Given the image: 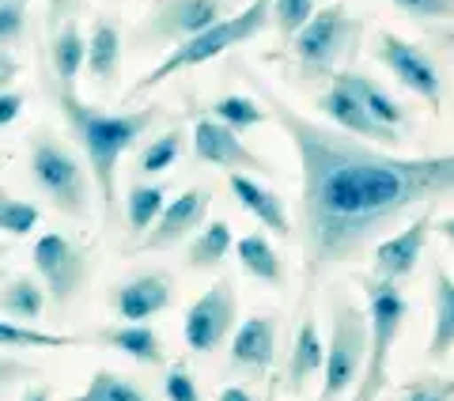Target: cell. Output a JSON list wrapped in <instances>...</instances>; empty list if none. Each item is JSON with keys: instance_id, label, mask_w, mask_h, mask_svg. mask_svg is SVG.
Listing matches in <instances>:
<instances>
[{"instance_id": "1", "label": "cell", "mask_w": 454, "mask_h": 401, "mask_svg": "<svg viewBox=\"0 0 454 401\" xmlns=\"http://www.w3.org/2000/svg\"><path fill=\"white\" fill-rule=\"evenodd\" d=\"M250 80L300 160V232H303V292L295 314L310 311L318 284L352 265L364 250L387 239L390 227L413 208H435L454 197V152L443 155H394L387 148L340 133L307 118L280 91H273L247 65Z\"/></svg>"}, {"instance_id": "2", "label": "cell", "mask_w": 454, "mask_h": 401, "mask_svg": "<svg viewBox=\"0 0 454 401\" xmlns=\"http://www.w3.org/2000/svg\"><path fill=\"white\" fill-rule=\"evenodd\" d=\"M38 76H42V88H46L50 103L61 110L68 137L76 140V148L83 152V160L91 167V182H95L98 205H103V227H110L114 216H118V163H121V155L129 148H137L160 122H167V110L160 103H148L140 110L110 114L103 106L88 103V98H80L76 88H68V83L57 80L53 68L46 65V53H42Z\"/></svg>"}, {"instance_id": "3", "label": "cell", "mask_w": 454, "mask_h": 401, "mask_svg": "<svg viewBox=\"0 0 454 401\" xmlns=\"http://www.w3.org/2000/svg\"><path fill=\"white\" fill-rule=\"evenodd\" d=\"M367 31V20L352 16L345 0H333V4L318 8L315 16L307 20V27L295 35L288 46H284V61H288L292 76L310 83H330L337 73L352 68L360 53V38Z\"/></svg>"}, {"instance_id": "4", "label": "cell", "mask_w": 454, "mask_h": 401, "mask_svg": "<svg viewBox=\"0 0 454 401\" xmlns=\"http://www.w3.org/2000/svg\"><path fill=\"white\" fill-rule=\"evenodd\" d=\"M27 175L31 185L61 212L65 220H91V175L76 148L61 140V133H53L50 125L31 129L27 137Z\"/></svg>"}, {"instance_id": "5", "label": "cell", "mask_w": 454, "mask_h": 401, "mask_svg": "<svg viewBox=\"0 0 454 401\" xmlns=\"http://www.w3.org/2000/svg\"><path fill=\"white\" fill-rule=\"evenodd\" d=\"M269 27H273V0H250L247 8H239L235 16H227L223 23L208 27L205 35H197V38H190V42H182V46L167 50L163 61L155 65V68H148V73L140 76L129 91H125V98L133 103V98L148 95L152 88H160V83L182 76L186 68L208 65L212 57H220V53H227V50L243 46V42H250V38H258L262 31H269Z\"/></svg>"}, {"instance_id": "6", "label": "cell", "mask_w": 454, "mask_h": 401, "mask_svg": "<svg viewBox=\"0 0 454 401\" xmlns=\"http://www.w3.org/2000/svg\"><path fill=\"white\" fill-rule=\"evenodd\" d=\"M367 295V360L348 401H379L390 386V352L409 322V299L402 284L356 277Z\"/></svg>"}, {"instance_id": "7", "label": "cell", "mask_w": 454, "mask_h": 401, "mask_svg": "<svg viewBox=\"0 0 454 401\" xmlns=\"http://www.w3.org/2000/svg\"><path fill=\"white\" fill-rule=\"evenodd\" d=\"M235 0H152L145 20L133 27L129 46L140 53L175 50L182 42L205 35L208 27L235 16Z\"/></svg>"}, {"instance_id": "8", "label": "cell", "mask_w": 454, "mask_h": 401, "mask_svg": "<svg viewBox=\"0 0 454 401\" xmlns=\"http://www.w3.org/2000/svg\"><path fill=\"white\" fill-rule=\"evenodd\" d=\"M367 360V311L348 295H330V345L318 382V401H340L356 390Z\"/></svg>"}, {"instance_id": "9", "label": "cell", "mask_w": 454, "mask_h": 401, "mask_svg": "<svg viewBox=\"0 0 454 401\" xmlns=\"http://www.w3.org/2000/svg\"><path fill=\"white\" fill-rule=\"evenodd\" d=\"M31 265H35V273L42 280V288H46V295H50L53 314H65L68 307H73L76 295L88 288V280L95 273L91 250L83 247V242L61 235V232L38 235L35 250H31Z\"/></svg>"}, {"instance_id": "10", "label": "cell", "mask_w": 454, "mask_h": 401, "mask_svg": "<svg viewBox=\"0 0 454 401\" xmlns=\"http://www.w3.org/2000/svg\"><path fill=\"white\" fill-rule=\"evenodd\" d=\"M372 53L405 91H413L417 98L428 103L432 114H439V106H443V76H439L435 57L424 50L420 42H409V38L394 35V31H379Z\"/></svg>"}, {"instance_id": "11", "label": "cell", "mask_w": 454, "mask_h": 401, "mask_svg": "<svg viewBox=\"0 0 454 401\" xmlns=\"http://www.w3.org/2000/svg\"><path fill=\"white\" fill-rule=\"evenodd\" d=\"M239 318V295H235V284L220 277L205 295L193 299V307L186 311V322H182V337H186L190 352L197 356H208L216 352L235 329Z\"/></svg>"}, {"instance_id": "12", "label": "cell", "mask_w": 454, "mask_h": 401, "mask_svg": "<svg viewBox=\"0 0 454 401\" xmlns=\"http://www.w3.org/2000/svg\"><path fill=\"white\" fill-rule=\"evenodd\" d=\"M193 155L208 167H220V170H243V175H273V163L262 160L235 129H227L223 122H216L212 114H201L193 122Z\"/></svg>"}, {"instance_id": "13", "label": "cell", "mask_w": 454, "mask_h": 401, "mask_svg": "<svg viewBox=\"0 0 454 401\" xmlns=\"http://www.w3.org/2000/svg\"><path fill=\"white\" fill-rule=\"evenodd\" d=\"M208 205H212V190L208 185H193V190H182L175 200H167L163 216L152 224V232L137 242V254H160L170 250L178 242L193 239L208 220Z\"/></svg>"}, {"instance_id": "14", "label": "cell", "mask_w": 454, "mask_h": 401, "mask_svg": "<svg viewBox=\"0 0 454 401\" xmlns=\"http://www.w3.org/2000/svg\"><path fill=\"white\" fill-rule=\"evenodd\" d=\"M315 110L325 114V118L333 122V129L364 140V145H375V148H397V145H402V129L382 125L375 114L364 110L360 98L348 95L340 83H330V88H322L315 95Z\"/></svg>"}, {"instance_id": "15", "label": "cell", "mask_w": 454, "mask_h": 401, "mask_svg": "<svg viewBox=\"0 0 454 401\" xmlns=\"http://www.w3.org/2000/svg\"><path fill=\"white\" fill-rule=\"evenodd\" d=\"M432 212L435 208H424L420 216L397 235H387L375 242V257H372V277L375 280H390V284H402L417 273L424 250H428V239L435 232L432 224Z\"/></svg>"}, {"instance_id": "16", "label": "cell", "mask_w": 454, "mask_h": 401, "mask_svg": "<svg viewBox=\"0 0 454 401\" xmlns=\"http://www.w3.org/2000/svg\"><path fill=\"white\" fill-rule=\"evenodd\" d=\"M277 341H280V314L258 311L235 329L231 349H227V367L247 379H265L277 360Z\"/></svg>"}, {"instance_id": "17", "label": "cell", "mask_w": 454, "mask_h": 401, "mask_svg": "<svg viewBox=\"0 0 454 401\" xmlns=\"http://www.w3.org/2000/svg\"><path fill=\"white\" fill-rule=\"evenodd\" d=\"M106 303L114 314H118V322H148L175 303V277H170L167 269L137 273L129 280L114 284L106 292Z\"/></svg>"}, {"instance_id": "18", "label": "cell", "mask_w": 454, "mask_h": 401, "mask_svg": "<svg viewBox=\"0 0 454 401\" xmlns=\"http://www.w3.org/2000/svg\"><path fill=\"white\" fill-rule=\"evenodd\" d=\"M322 367H325V341L318 334V318H315V311H303L295 318V337L288 349V364H284L280 390L288 397H303L322 375Z\"/></svg>"}, {"instance_id": "19", "label": "cell", "mask_w": 454, "mask_h": 401, "mask_svg": "<svg viewBox=\"0 0 454 401\" xmlns=\"http://www.w3.org/2000/svg\"><path fill=\"white\" fill-rule=\"evenodd\" d=\"M88 341L103 349H114L121 356H129L133 364H145V367H163L167 364V345L163 337L155 334L152 326L145 322H110V326H98L95 334H88Z\"/></svg>"}, {"instance_id": "20", "label": "cell", "mask_w": 454, "mask_h": 401, "mask_svg": "<svg viewBox=\"0 0 454 401\" xmlns=\"http://www.w3.org/2000/svg\"><path fill=\"white\" fill-rule=\"evenodd\" d=\"M227 185H231L239 205H243L262 227H269L277 239H292V220H288V208H284L280 193L262 185L254 175H243V170H231V175H227Z\"/></svg>"}, {"instance_id": "21", "label": "cell", "mask_w": 454, "mask_h": 401, "mask_svg": "<svg viewBox=\"0 0 454 401\" xmlns=\"http://www.w3.org/2000/svg\"><path fill=\"white\" fill-rule=\"evenodd\" d=\"M432 341H428V360L443 364L454 352V277L447 273L443 262L432 265Z\"/></svg>"}, {"instance_id": "22", "label": "cell", "mask_w": 454, "mask_h": 401, "mask_svg": "<svg viewBox=\"0 0 454 401\" xmlns=\"http://www.w3.org/2000/svg\"><path fill=\"white\" fill-rule=\"evenodd\" d=\"M330 83H340L348 95H356L360 103H364V110H372L375 118L382 122V125H390V129H402L405 122H409V110L397 103V98L382 88V83L375 80V76H367V73H360V68H345V73H337Z\"/></svg>"}, {"instance_id": "23", "label": "cell", "mask_w": 454, "mask_h": 401, "mask_svg": "<svg viewBox=\"0 0 454 401\" xmlns=\"http://www.w3.org/2000/svg\"><path fill=\"white\" fill-rule=\"evenodd\" d=\"M88 76L98 83L103 91L118 88V73H121V31L110 20H95L91 38H88Z\"/></svg>"}, {"instance_id": "24", "label": "cell", "mask_w": 454, "mask_h": 401, "mask_svg": "<svg viewBox=\"0 0 454 401\" xmlns=\"http://www.w3.org/2000/svg\"><path fill=\"white\" fill-rule=\"evenodd\" d=\"M186 125H170L163 129V133H152L145 137L137 145V155H133V175L137 178H155V175H163V170H170L178 160H182V152H186Z\"/></svg>"}, {"instance_id": "25", "label": "cell", "mask_w": 454, "mask_h": 401, "mask_svg": "<svg viewBox=\"0 0 454 401\" xmlns=\"http://www.w3.org/2000/svg\"><path fill=\"white\" fill-rule=\"evenodd\" d=\"M46 307H50V295H46V288H42V280L31 277V273L8 277L4 288H0V318L31 326L46 314Z\"/></svg>"}, {"instance_id": "26", "label": "cell", "mask_w": 454, "mask_h": 401, "mask_svg": "<svg viewBox=\"0 0 454 401\" xmlns=\"http://www.w3.org/2000/svg\"><path fill=\"white\" fill-rule=\"evenodd\" d=\"M46 65L53 68V76L68 83V88H76V76L80 68L88 65V38H83L80 23H65L57 35L46 38Z\"/></svg>"}, {"instance_id": "27", "label": "cell", "mask_w": 454, "mask_h": 401, "mask_svg": "<svg viewBox=\"0 0 454 401\" xmlns=\"http://www.w3.org/2000/svg\"><path fill=\"white\" fill-rule=\"evenodd\" d=\"M235 254H239V265H243L254 280L273 284V288L288 284V265H284L280 250L265 235H243L235 242Z\"/></svg>"}, {"instance_id": "28", "label": "cell", "mask_w": 454, "mask_h": 401, "mask_svg": "<svg viewBox=\"0 0 454 401\" xmlns=\"http://www.w3.org/2000/svg\"><path fill=\"white\" fill-rule=\"evenodd\" d=\"M235 247V235H231V224L227 220H212L205 224L201 232L190 239L186 247V265L193 273H212V269H220L227 262V254Z\"/></svg>"}, {"instance_id": "29", "label": "cell", "mask_w": 454, "mask_h": 401, "mask_svg": "<svg viewBox=\"0 0 454 401\" xmlns=\"http://www.w3.org/2000/svg\"><path fill=\"white\" fill-rule=\"evenodd\" d=\"M167 185L160 182H133L129 193H125V227H129L133 239H145L152 232V224L163 216L167 208Z\"/></svg>"}, {"instance_id": "30", "label": "cell", "mask_w": 454, "mask_h": 401, "mask_svg": "<svg viewBox=\"0 0 454 401\" xmlns=\"http://www.w3.org/2000/svg\"><path fill=\"white\" fill-rule=\"evenodd\" d=\"M80 345H91V341L80 337V334H46V329L0 318V349H4V352H23V349H80Z\"/></svg>"}, {"instance_id": "31", "label": "cell", "mask_w": 454, "mask_h": 401, "mask_svg": "<svg viewBox=\"0 0 454 401\" xmlns=\"http://www.w3.org/2000/svg\"><path fill=\"white\" fill-rule=\"evenodd\" d=\"M68 401H152V394L140 386L133 375H121V371H110V367H98L91 382L83 386L76 397Z\"/></svg>"}, {"instance_id": "32", "label": "cell", "mask_w": 454, "mask_h": 401, "mask_svg": "<svg viewBox=\"0 0 454 401\" xmlns=\"http://www.w3.org/2000/svg\"><path fill=\"white\" fill-rule=\"evenodd\" d=\"M208 110H212V118L223 122L227 129H235V133H247V129L269 122L265 103L262 98H250V95H220Z\"/></svg>"}, {"instance_id": "33", "label": "cell", "mask_w": 454, "mask_h": 401, "mask_svg": "<svg viewBox=\"0 0 454 401\" xmlns=\"http://www.w3.org/2000/svg\"><path fill=\"white\" fill-rule=\"evenodd\" d=\"M38 220H42L38 205H31V200H20L16 193H8L4 185H0V235H4V239H23V235L35 232Z\"/></svg>"}, {"instance_id": "34", "label": "cell", "mask_w": 454, "mask_h": 401, "mask_svg": "<svg viewBox=\"0 0 454 401\" xmlns=\"http://www.w3.org/2000/svg\"><path fill=\"white\" fill-rule=\"evenodd\" d=\"M315 12H318V0H273V31L280 35L284 46L303 31Z\"/></svg>"}, {"instance_id": "35", "label": "cell", "mask_w": 454, "mask_h": 401, "mask_svg": "<svg viewBox=\"0 0 454 401\" xmlns=\"http://www.w3.org/2000/svg\"><path fill=\"white\" fill-rule=\"evenodd\" d=\"M394 401H454V375H435V371L413 375Z\"/></svg>"}, {"instance_id": "36", "label": "cell", "mask_w": 454, "mask_h": 401, "mask_svg": "<svg viewBox=\"0 0 454 401\" xmlns=\"http://www.w3.org/2000/svg\"><path fill=\"white\" fill-rule=\"evenodd\" d=\"M27 20H31V4L27 0H0V50H16L27 38Z\"/></svg>"}, {"instance_id": "37", "label": "cell", "mask_w": 454, "mask_h": 401, "mask_svg": "<svg viewBox=\"0 0 454 401\" xmlns=\"http://www.w3.org/2000/svg\"><path fill=\"white\" fill-rule=\"evenodd\" d=\"M163 397L167 401H205L201 390H197V379H193V371L186 360H175L167 367V375H163Z\"/></svg>"}, {"instance_id": "38", "label": "cell", "mask_w": 454, "mask_h": 401, "mask_svg": "<svg viewBox=\"0 0 454 401\" xmlns=\"http://www.w3.org/2000/svg\"><path fill=\"white\" fill-rule=\"evenodd\" d=\"M397 12H405L417 23H439V20H454V0H390Z\"/></svg>"}, {"instance_id": "39", "label": "cell", "mask_w": 454, "mask_h": 401, "mask_svg": "<svg viewBox=\"0 0 454 401\" xmlns=\"http://www.w3.org/2000/svg\"><path fill=\"white\" fill-rule=\"evenodd\" d=\"M38 375H42V371L35 364H27V360H20V356H12V352L0 349V390H4V386H16V382H31Z\"/></svg>"}, {"instance_id": "40", "label": "cell", "mask_w": 454, "mask_h": 401, "mask_svg": "<svg viewBox=\"0 0 454 401\" xmlns=\"http://www.w3.org/2000/svg\"><path fill=\"white\" fill-rule=\"evenodd\" d=\"M83 0H46V38L57 35L65 23H73L80 16Z\"/></svg>"}, {"instance_id": "41", "label": "cell", "mask_w": 454, "mask_h": 401, "mask_svg": "<svg viewBox=\"0 0 454 401\" xmlns=\"http://www.w3.org/2000/svg\"><path fill=\"white\" fill-rule=\"evenodd\" d=\"M27 106V91H12V88H0V129H8L12 122L23 114Z\"/></svg>"}, {"instance_id": "42", "label": "cell", "mask_w": 454, "mask_h": 401, "mask_svg": "<svg viewBox=\"0 0 454 401\" xmlns=\"http://www.w3.org/2000/svg\"><path fill=\"white\" fill-rule=\"evenodd\" d=\"M20 68H23V65L16 61V57H12L8 50H0V88H8V83L20 76Z\"/></svg>"}, {"instance_id": "43", "label": "cell", "mask_w": 454, "mask_h": 401, "mask_svg": "<svg viewBox=\"0 0 454 401\" xmlns=\"http://www.w3.org/2000/svg\"><path fill=\"white\" fill-rule=\"evenodd\" d=\"M20 401H53V386H50V382H35V386H27V390L20 394Z\"/></svg>"}, {"instance_id": "44", "label": "cell", "mask_w": 454, "mask_h": 401, "mask_svg": "<svg viewBox=\"0 0 454 401\" xmlns=\"http://www.w3.org/2000/svg\"><path fill=\"white\" fill-rule=\"evenodd\" d=\"M220 401H258V394H254L250 386H223Z\"/></svg>"}, {"instance_id": "45", "label": "cell", "mask_w": 454, "mask_h": 401, "mask_svg": "<svg viewBox=\"0 0 454 401\" xmlns=\"http://www.w3.org/2000/svg\"><path fill=\"white\" fill-rule=\"evenodd\" d=\"M435 42H439V46H447V50L454 53V20H450L447 27H439V31H435Z\"/></svg>"}, {"instance_id": "46", "label": "cell", "mask_w": 454, "mask_h": 401, "mask_svg": "<svg viewBox=\"0 0 454 401\" xmlns=\"http://www.w3.org/2000/svg\"><path fill=\"white\" fill-rule=\"evenodd\" d=\"M435 232H439V235H443V239L450 242V247H454V212H450V216H443V220H439V224H435Z\"/></svg>"}, {"instance_id": "47", "label": "cell", "mask_w": 454, "mask_h": 401, "mask_svg": "<svg viewBox=\"0 0 454 401\" xmlns=\"http://www.w3.org/2000/svg\"><path fill=\"white\" fill-rule=\"evenodd\" d=\"M8 250H12V247H8V242H4V239H0V257H8Z\"/></svg>"}, {"instance_id": "48", "label": "cell", "mask_w": 454, "mask_h": 401, "mask_svg": "<svg viewBox=\"0 0 454 401\" xmlns=\"http://www.w3.org/2000/svg\"><path fill=\"white\" fill-rule=\"evenodd\" d=\"M4 280H8V277H4V269H0V288H4Z\"/></svg>"}, {"instance_id": "49", "label": "cell", "mask_w": 454, "mask_h": 401, "mask_svg": "<svg viewBox=\"0 0 454 401\" xmlns=\"http://www.w3.org/2000/svg\"><path fill=\"white\" fill-rule=\"evenodd\" d=\"M4 160H8V155H4V152H0V163H4Z\"/></svg>"}]
</instances>
